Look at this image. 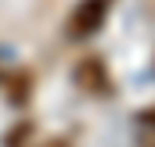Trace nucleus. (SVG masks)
<instances>
[{"mask_svg": "<svg viewBox=\"0 0 155 147\" xmlns=\"http://www.w3.org/2000/svg\"><path fill=\"white\" fill-rule=\"evenodd\" d=\"M108 7H112V0H79L76 7H72V14H69V36L72 39L94 36V33L105 25Z\"/></svg>", "mask_w": 155, "mask_h": 147, "instance_id": "obj_1", "label": "nucleus"}, {"mask_svg": "<svg viewBox=\"0 0 155 147\" xmlns=\"http://www.w3.org/2000/svg\"><path fill=\"white\" fill-rule=\"evenodd\" d=\"M76 86L90 97H108L112 93V75L101 58H83L76 65Z\"/></svg>", "mask_w": 155, "mask_h": 147, "instance_id": "obj_2", "label": "nucleus"}, {"mask_svg": "<svg viewBox=\"0 0 155 147\" xmlns=\"http://www.w3.org/2000/svg\"><path fill=\"white\" fill-rule=\"evenodd\" d=\"M36 147H72L65 136H51V140H43V144H36Z\"/></svg>", "mask_w": 155, "mask_h": 147, "instance_id": "obj_3", "label": "nucleus"}, {"mask_svg": "<svg viewBox=\"0 0 155 147\" xmlns=\"http://www.w3.org/2000/svg\"><path fill=\"white\" fill-rule=\"evenodd\" d=\"M137 118H141L144 126H152V129H155V108H144L141 115H137Z\"/></svg>", "mask_w": 155, "mask_h": 147, "instance_id": "obj_4", "label": "nucleus"}]
</instances>
